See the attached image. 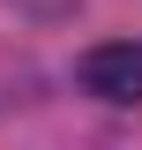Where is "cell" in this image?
Wrapping results in <instances>:
<instances>
[{
    "label": "cell",
    "mask_w": 142,
    "mask_h": 150,
    "mask_svg": "<svg viewBox=\"0 0 142 150\" xmlns=\"http://www.w3.org/2000/svg\"><path fill=\"white\" fill-rule=\"evenodd\" d=\"M75 83L105 105H142V38H112L75 60Z\"/></svg>",
    "instance_id": "1"
}]
</instances>
